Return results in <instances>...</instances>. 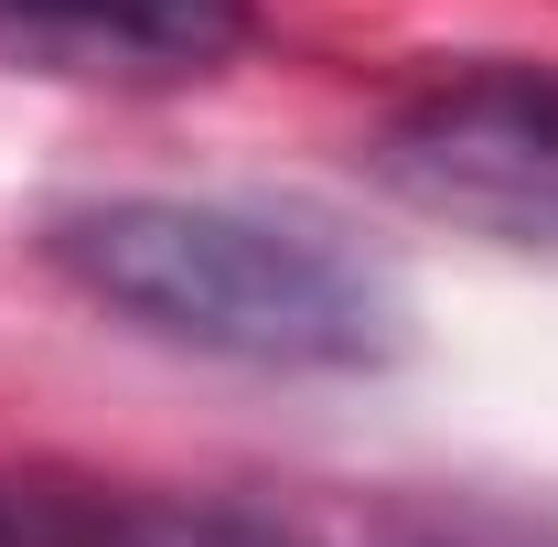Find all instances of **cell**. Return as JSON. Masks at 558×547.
<instances>
[{
    "label": "cell",
    "instance_id": "cell-1",
    "mask_svg": "<svg viewBox=\"0 0 558 547\" xmlns=\"http://www.w3.org/2000/svg\"><path fill=\"white\" fill-rule=\"evenodd\" d=\"M54 269L161 343H194L226 365L354 376L409 343V312L376 258H354L333 226L258 205H183V194H108L54 215Z\"/></svg>",
    "mask_w": 558,
    "mask_h": 547
},
{
    "label": "cell",
    "instance_id": "cell-2",
    "mask_svg": "<svg viewBox=\"0 0 558 547\" xmlns=\"http://www.w3.org/2000/svg\"><path fill=\"white\" fill-rule=\"evenodd\" d=\"M376 172L451 226H484L505 247H558V75L548 65L440 75L429 97L387 119Z\"/></svg>",
    "mask_w": 558,
    "mask_h": 547
},
{
    "label": "cell",
    "instance_id": "cell-3",
    "mask_svg": "<svg viewBox=\"0 0 558 547\" xmlns=\"http://www.w3.org/2000/svg\"><path fill=\"white\" fill-rule=\"evenodd\" d=\"M247 54V0H0V65L54 86H205Z\"/></svg>",
    "mask_w": 558,
    "mask_h": 547
},
{
    "label": "cell",
    "instance_id": "cell-4",
    "mask_svg": "<svg viewBox=\"0 0 558 547\" xmlns=\"http://www.w3.org/2000/svg\"><path fill=\"white\" fill-rule=\"evenodd\" d=\"M376 547H558V515L494 505V494H418L376 526Z\"/></svg>",
    "mask_w": 558,
    "mask_h": 547
},
{
    "label": "cell",
    "instance_id": "cell-5",
    "mask_svg": "<svg viewBox=\"0 0 558 547\" xmlns=\"http://www.w3.org/2000/svg\"><path fill=\"white\" fill-rule=\"evenodd\" d=\"M108 515H119V494L0 473V547H108Z\"/></svg>",
    "mask_w": 558,
    "mask_h": 547
},
{
    "label": "cell",
    "instance_id": "cell-6",
    "mask_svg": "<svg viewBox=\"0 0 558 547\" xmlns=\"http://www.w3.org/2000/svg\"><path fill=\"white\" fill-rule=\"evenodd\" d=\"M108 547H290V537L236 515V505H140V494H119Z\"/></svg>",
    "mask_w": 558,
    "mask_h": 547
}]
</instances>
